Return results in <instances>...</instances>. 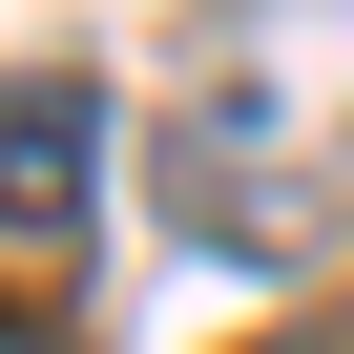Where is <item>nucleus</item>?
Listing matches in <instances>:
<instances>
[{"instance_id": "obj_1", "label": "nucleus", "mask_w": 354, "mask_h": 354, "mask_svg": "<svg viewBox=\"0 0 354 354\" xmlns=\"http://www.w3.org/2000/svg\"><path fill=\"white\" fill-rule=\"evenodd\" d=\"M84 188H104V84L84 63H21V84H0V333H63Z\"/></svg>"}]
</instances>
